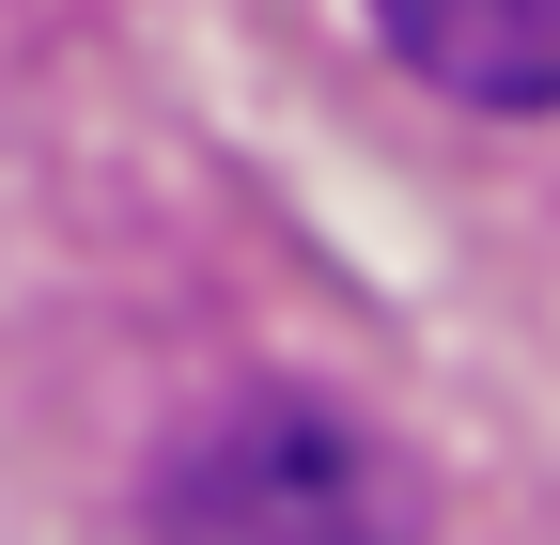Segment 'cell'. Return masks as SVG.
I'll return each instance as SVG.
<instances>
[{
    "label": "cell",
    "instance_id": "1",
    "mask_svg": "<svg viewBox=\"0 0 560 545\" xmlns=\"http://www.w3.org/2000/svg\"><path fill=\"white\" fill-rule=\"evenodd\" d=\"M156 545H420V484L374 421L312 390H249L156 467Z\"/></svg>",
    "mask_w": 560,
    "mask_h": 545
},
{
    "label": "cell",
    "instance_id": "2",
    "mask_svg": "<svg viewBox=\"0 0 560 545\" xmlns=\"http://www.w3.org/2000/svg\"><path fill=\"white\" fill-rule=\"evenodd\" d=\"M374 32L452 109H560V0H374Z\"/></svg>",
    "mask_w": 560,
    "mask_h": 545
}]
</instances>
